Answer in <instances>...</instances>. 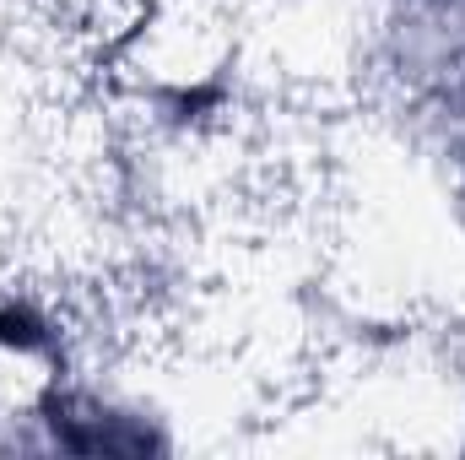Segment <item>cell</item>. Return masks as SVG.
Returning a JSON list of instances; mask_svg holds the SVG:
<instances>
[{"mask_svg":"<svg viewBox=\"0 0 465 460\" xmlns=\"http://www.w3.org/2000/svg\"><path fill=\"white\" fill-rule=\"evenodd\" d=\"M0 357L11 363H49V374L65 357V325L27 293H0Z\"/></svg>","mask_w":465,"mask_h":460,"instance_id":"2","label":"cell"},{"mask_svg":"<svg viewBox=\"0 0 465 460\" xmlns=\"http://www.w3.org/2000/svg\"><path fill=\"white\" fill-rule=\"evenodd\" d=\"M33 423L44 445L71 450V455H163L173 439L163 434L157 417H146L135 401L114 390H98L87 379H71L65 368L44 374L33 395Z\"/></svg>","mask_w":465,"mask_h":460,"instance_id":"1","label":"cell"}]
</instances>
